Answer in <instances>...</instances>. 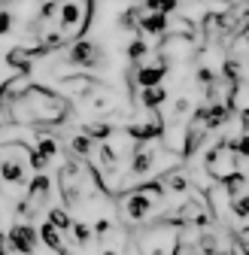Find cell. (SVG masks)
I'll return each instance as SVG.
<instances>
[{"instance_id":"1","label":"cell","mask_w":249,"mask_h":255,"mask_svg":"<svg viewBox=\"0 0 249 255\" xmlns=\"http://www.w3.org/2000/svg\"><path fill=\"white\" fill-rule=\"evenodd\" d=\"M67 64L70 67H98V64L104 61V49L98 43H91V40H79L67 49Z\"/></svg>"},{"instance_id":"2","label":"cell","mask_w":249,"mask_h":255,"mask_svg":"<svg viewBox=\"0 0 249 255\" xmlns=\"http://www.w3.org/2000/svg\"><path fill=\"white\" fill-rule=\"evenodd\" d=\"M6 243H9V249H15L18 255H34L40 237H37V228H34V225H27V222H18V225L9 228Z\"/></svg>"},{"instance_id":"3","label":"cell","mask_w":249,"mask_h":255,"mask_svg":"<svg viewBox=\"0 0 249 255\" xmlns=\"http://www.w3.org/2000/svg\"><path fill=\"white\" fill-rule=\"evenodd\" d=\"M155 198H149V195H143V191H137V188H131V191H124V216H128L131 222H143L152 210H155Z\"/></svg>"},{"instance_id":"4","label":"cell","mask_w":249,"mask_h":255,"mask_svg":"<svg viewBox=\"0 0 249 255\" xmlns=\"http://www.w3.org/2000/svg\"><path fill=\"white\" fill-rule=\"evenodd\" d=\"M164 73H167V58H164V55L158 58V64H149V67H137V70H134L140 88H155V85H161Z\"/></svg>"},{"instance_id":"5","label":"cell","mask_w":249,"mask_h":255,"mask_svg":"<svg viewBox=\"0 0 249 255\" xmlns=\"http://www.w3.org/2000/svg\"><path fill=\"white\" fill-rule=\"evenodd\" d=\"M167 15L161 12H146L143 9V18H140V30L137 34H167Z\"/></svg>"},{"instance_id":"6","label":"cell","mask_w":249,"mask_h":255,"mask_svg":"<svg viewBox=\"0 0 249 255\" xmlns=\"http://www.w3.org/2000/svg\"><path fill=\"white\" fill-rule=\"evenodd\" d=\"M37 237L52 249V252H58V255H67V246H64V240H61V231L58 228H52L49 222H43L40 225V231H37Z\"/></svg>"},{"instance_id":"7","label":"cell","mask_w":249,"mask_h":255,"mask_svg":"<svg viewBox=\"0 0 249 255\" xmlns=\"http://www.w3.org/2000/svg\"><path fill=\"white\" fill-rule=\"evenodd\" d=\"M82 134H85L88 140H101V143H107V140L116 134V128H113L110 122H91V125L82 128Z\"/></svg>"},{"instance_id":"8","label":"cell","mask_w":249,"mask_h":255,"mask_svg":"<svg viewBox=\"0 0 249 255\" xmlns=\"http://www.w3.org/2000/svg\"><path fill=\"white\" fill-rule=\"evenodd\" d=\"M164 101H167V91H164L161 85H155V88H143V91H140V104H143L146 110H158Z\"/></svg>"},{"instance_id":"9","label":"cell","mask_w":249,"mask_h":255,"mask_svg":"<svg viewBox=\"0 0 249 255\" xmlns=\"http://www.w3.org/2000/svg\"><path fill=\"white\" fill-rule=\"evenodd\" d=\"M49 216H46V222L52 228H58V231H70V225H73V219H70V213H67V207H52V210H46Z\"/></svg>"},{"instance_id":"10","label":"cell","mask_w":249,"mask_h":255,"mask_svg":"<svg viewBox=\"0 0 249 255\" xmlns=\"http://www.w3.org/2000/svg\"><path fill=\"white\" fill-rule=\"evenodd\" d=\"M140 18H143V6H128L119 15V24L128 30H140Z\"/></svg>"},{"instance_id":"11","label":"cell","mask_w":249,"mask_h":255,"mask_svg":"<svg viewBox=\"0 0 249 255\" xmlns=\"http://www.w3.org/2000/svg\"><path fill=\"white\" fill-rule=\"evenodd\" d=\"M143 9L146 12H161V15H170L176 9V0H143Z\"/></svg>"},{"instance_id":"12","label":"cell","mask_w":249,"mask_h":255,"mask_svg":"<svg viewBox=\"0 0 249 255\" xmlns=\"http://www.w3.org/2000/svg\"><path fill=\"white\" fill-rule=\"evenodd\" d=\"M43 161H52V158L58 155V143L52 140V137H40V143H37V149H34Z\"/></svg>"},{"instance_id":"13","label":"cell","mask_w":249,"mask_h":255,"mask_svg":"<svg viewBox=\"0 0 249 255\" xmlns=\"http://www.w3.org/2000/svg\"><path fill=\"white\" fill-rule=\"evenodd\" d=\"M70 152H73L76 158H88V155H91V140H88L85 134L73 137V140H70Z\"/></svg>"},{"instance_id":"14","label":"cell","mask_w":249,"mask_h":255,"mask_svg":"<svg viewBox=\"0 0 249 255\" xmlns=\"http://www.w3.org/2000/svg\"><path fill=\"white\" fill-rule=\"evenodd\" d=\"M228 204H231V213L237 216V222L246 225V219H249V198H237V201H228Z\"/></svg>"},{"instance_id":"15","label":"cell","mask_w":249,"mask_h":255,"mask_svg":"<svg viewBox=\"0 0 249 255\" xmlns=\"http://www.w3.org/2000/svg\"><path fill=\"white\" fill-rule=\"evenodd\" d=\"M146 55H149V46H146L143 40H134V43L128 46V58H131L134 64H140V61H143Z\"/></svg>"},{"instance_id":"16","label":"cell","mask_w":249,"mask_h":255,"mask_svg":"<svg viewBox=\"0 0 249 255\" xmlns=\"http://www.w3.org/2000/svg\"><path fill=\"white\" fill-rule=\"evenodd\" d=\"M70 228H73V234H76V240H79L82 246H85V243L91 240V228L85 225V222H73V225H70Z\"/></svg>"},{"instance_id":"17","label":"cell","mask_w":249,"mask_h":255,"mask_svg":"<svg viewBox=\"0 0 249 255\" xmlns=\"http://www.w3.org/2000/svg\"><path fill=\"white\" fill-rule=\"evenodd\" d=\"M9 30H12V12L9 9H0V37L9 34Z\"/></svg>"},{"instance_id":"18","label":"cell","mask_w":249,"mask_h":255,"mask_svg":"<svg viewBox=\"0 0 249 255\" xmlns=\"http://www.w3.org/2000/svg\"><path fill=\"white\" fill-rule=\"evenodd\" d=\"M9 252V243H6V234L0 231V255H6Z\"/></svg>"},{"instance_id":"19","label":"cell","mask_w":249,"mask_h":255,"mask_svg":"<svg viewBox=\"0 0 249 255\" xmlns=\"http://www.w3.org/2000/svg\"><path fill=\"white\" fill-rule=\"evenodd\" d=\"M104 255H116V252H104Z\"/></svg>"},{"instance_id":"20","label":"cell","mask_w":249,"mask_h":255,"mask_svg":"<svg viewBox=\"0 0 249 255\" xmlns=\"http://www.w3.org/2000/svg\"><path fill=\"white\" fill-rule=\"evenodd\" d=\"M0 185H3V182H0Z\"/></svg>"}]
</instances>
